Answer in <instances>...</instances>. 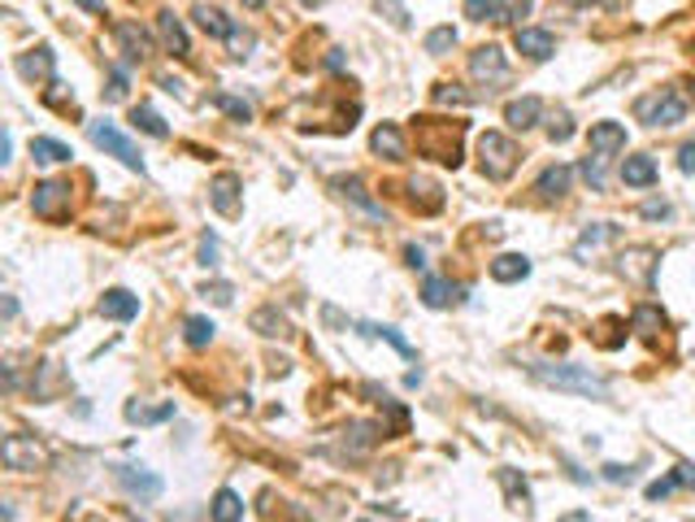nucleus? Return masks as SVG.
<instances>
[{"instance_id": "14", "label": "nucleus", "mask_w": 695, "mask_h": 522, "mask_svg": "<svg viewBox=\"0 0 695 522\" xmlns=\"http://www.w3.org/2000/svg\"><path fill=\"white\" fill-rule=\"evenodd\" d=\"M370 149L378 152V157H387V161H405V157H409L405 131H400L396 122H383V127H374V136H370Z\"/></svg>"}, {"instance_id": "7", "label": "nucleus", "mask_w": 695, "mask_h": 522, "mask_svg": "<svg viewBox=\"0 0 695 522\" xmlns=\"http://www.w3.org/2000/svg\"><path fill=\"white\" fill-rule=\"evenodd\" d=\"M535 0H466L470 22H522Z\"/></svg>"}, {"instance_id": "26", "label": "nucleus", "mask_w": 695, "mask_h": 522, "mask_svg": "<svg viewBox=\"0 0 695 522\" xmlns=\"http://www.w3.org/2000/svg\"><path fill=\"white\" fill-rule=\"evenodd\" d=\"M209 514H213V522H244V501H239V492H231V488H222V492L213 497V505H209Z\"/></svg>"}, {"instance_id": "43", "label": "nucleus", "mask_w": 695, "mask_h": 522, "mask_svg": "<svg viewBox=\"0 0 695 522\" xmlns=\"http://www.w3.org/2000/svg\"><path fill=\"white\" fill-rule=\"evenodd\" d=\"M205 297H213V305H231V300H235V288H231V284H205Z\"/></svg>"}, {"instance_id": "11", "label": "nucleus", "mask_w": 695, "mask_h": 522, "mask_svg": "<svg viewBox=\"0 0 695 522\" xmlns=\"http://www.w3.org/2000/svg\"><path fill=\"white\" fill-rule=\"evenodd\" d=\"M114 479L139 501H157L161 497V479L152 470H143V466H114Z\"/></svg>"}, {"instance_id": "37", "label": "nucleus", "mask_w": 695, "mask_h": 522, "mask_svg": "<svg viewBox=\"0 0 695 522\" xmlns=\"http://www.w3.org/2000/svg\"><path fill=\"white\" fill-rule=\"evenodd\" d=\"M457 44V31L452 26H435L430 35H426V53H448Z\"/></svg>"}, {"instance_id": "19", "label": "nucleus", "mask_w": 695, "mask_h": 522, "mask_svg": "<svg viewBox=\"0 0 695 522\" xmlns=\"http://www.w3.org/2000/svg\"><path fill=\"white\" fill-rule=\"evenodd\" d=\"M157 31H161V40H165V49H170L174 57H188V53H192L188 31H183V22H179L170 9H161V13H157Z\"/></svg>"}, {"instance_id": "48", "label": "nucleus", "mask_w": 695, "mask_h": 522, "mask_svg": "<svg viewBox=\"0 0 695 522\" xmlns=\"http://www.w3.org/2000/svg\"><path fill=\"white\" fill-rule=\"evenodd\" d=\"M674 479H678V488H695V466H687V461H683V466L674 470Z\"/></svg>"}, {"instance_id": "41", "label": "nucleus", "mask_w": 695, "mask_h": 522, "mask_svg": "<svg viewBox=\"0 0 695 522\" xmlns=\"http://www.w3.org/2000/svg\"><path fill=\"white\" fill-rule=\"evenodd\" d=\"M548 136H553V145H565V140L574 136V122H569V114H556L553 122H548Z\"/></svg>"}, {"instance_id": "32", "label": "nucleus", "mask_w": 695, "mask_h": 522, "mask_svg": "<svg viewBox=\"0 0 695 522\" xmlns=\"http://www.w3.org/2000/svg\"><path fill=\"white\" fill-rule=\"evenodd\" d=\"M661 327H665V313H661V309H652V305H639V309H634V331H639V335H656Z\"/></svg>"}, {"instance_id": "16", "label": "nucleus", "mask_w": 695, "mask_h": 522, "mask_svg": "<svg viewBox=\"0 0 695 522\" xmlns=\"http://www.w3.org/2000/svg\"><path fill=\"white\" fill-rule=\"evenodd\" d=\"M192 18H196V26L209 31L213 40H235V31H239V26H235V22H231L217 4H196V9H192Z\"/></svg>"}, {"instance_id": "13", "label": "nucleus", "mask_w": 695, "mask_h": 522, "mask_svg": "<svg viewBox=\"0 0 695 522\" xmlns=\"http://www.w3.org/2000/svg\"><path fill=\"white\" fill-rule=\"evenodd\" d=\"M539 118H544V100L539 96H522V100L504 105V122L513 131H531V127H539Z\"/></svg>"}, {"instance_id": "17", "label": "nucleus", "mask_w": 695, "mask_h": 522, "mask_svg": "<svg viewBox=\"0 0 695 522\" xmlns=\"http://www.w3.org/2000/svg\"><path fill=\"white\" fill-rule=\"evenodd\" d=\"M569 188H574V166H548V170L535 179V192H539L544 201H560Z\"/></svg>"}, {"instance_id": "50", "label": "nucleus", "mask_w": 695, "mask_h": 522, "mask_svg": "<svg viewBox=\"0 0 695 522\" xmlns=\"http://www.w3.org/2000/svg\"><path fill=\"white\" fill-rule=\"evenodd\" d=\"M201 257H205V266H213V262H217V244H213L209 235H205V244H201Z\"/></svg>"}, {"instance_id": "6", "label": "nucleus", "mask_w": 695, "mask_h": 522, "mask_svg": "<svg viewBox=\"0 0 695 522\" xmlns=\"http://www.w3.org/2000/svg\"><path fill=\"white\" fill-rule=\"evenodd\" d=\"M87 136H92V145H96V149L114 152L122 166H131V170L143 174V157H139V149L127 140V136H122V131H118V127H114V122H92V127H87Z\"/></svg>"}, {"instance_id": "35", "label": "nucleus", "mask_w": 695, "mask_h": 522, "mask_svg": "<svg viewBox=\"0 0 695 522\" xmlns=\"http://www.w3.org/2000/svg\"><path fill=\"white\" fill-rule=\"evenodd\" d=\"M361 331H365V335H378V340H387V344H396V353H405V358H414V349H409V340H400V335H396V327H374V322H361Z\"/></svg>"}, {"instance_id": "33", "label": "nucleus", "mask_w": 695, "mask_h": 522, "mask_svg": "<svg viewBox=\"0 0 695 522\" xmlns=\"http://www.w3.org/2000/svg\"><path fill=\"white\" fill-rule=\"evenodd\" d=\"M18 71H22V75L26 78H49L53 75V53H49V49H35V57H22V62H18Z\"/></svg>"}, {"instance_id": "25", "label": "nucleus", "mask_w": 695, "mask_h": 522, "mask_svg": "<svg viewBox=\"0 0 695 522\" xmlns=\"http://www.w3.org/2000/svg\"><path fill=\"white\" fill-rule=\"evenodd\" d=\"M253 331H257V335H266V340H282V335H291L287 318L278 313L275 305H266V309H257V313H253Z\"/></svg>"}, {"instance_id": "42", "label": "nucleus", "mask_w": 695, "mask_h": 522, "mask_svg": "<svg viewBox=\"0 0 695 522\" xmlns=\"http://www.w3.org/2000/svg\"><path fill=\"white\" fill-rule=\"evenodd\" d=\"M678 488V479L670 475V479H656V483H648V501H661V497H670Z\"/></svg>"}, {"instance_id": "30", "label": "nucleus", "mask_w": 695, "mask_h": 522, "mask_svg": "<svg viewBox=\"0 0 695 522\" xmlns=\"http://www.w3.org/2000/svg\"><path fill=\"white\" fill-rule=\"evenodd\" d=\"M500 488L509 492V501H513V510H531V488L517 479V470H500Z\"/></svg>"}, {"instance_id": "18", "label": "nucleus", "mask_w": 695, "mask_h": 522, "mask_svg": "<svg viewBox=\"0 0 695 522\" xmlns=\"http://www.w3.org/2000/svg\"><path fill=\"white\" fill-rule=\"evenodd\" d=\"M100 313L114 318V322H131V318H139V297H131L127 288H109L100 297Z\"/></svg>"}, {"instance_id": "27", "label": "nucleus", "mask_w": 695, "mask_h": 522, "mask_svg": "<svg viewBox=\"0 0 695 522\" xmlns=\"http://www.w3.org/2000/svg\"><path fill=\"white\" fill-rule=\"evenodd\" d=\"M31 157H35V161H44V166H62V161H70L74 152H70V145H62V140L35 136V140H31Z\"/></svg>"}, {"instance_id": "40", "label": "nucleus", "mask_w": 695, "mask_h": 522, "mask_svg": "<svg viewBox=\"0 0 695 522\" xmlns=\"http://www.w3.org/2000/svg\"><path fill=\"white\" fill-rule=\"evenodd\" d=\"M435 100H439V105H470V96L457 92V83H439V87H435Z\"/></svg>"}, {"instance_id": "51", "label": "nucleus", "mask_w": 695, "mask_h": 522, "mask_svg": "<svg viewBox=\"0 0 695 522\" xmlns=\"http://www.w3.org/2000/svg\"><path fill=\"white\" fill-rule=\"evenodd\" d=\"M78 9H87V13H105V0H74Z\"/></svg>"}, {"instance_id": "29", "label": "nucleus", "mask_w": 695, "mask_h": 522, "mask_svg": "<svg viewBox=\"0 0 695 522\" xmlns=\"http://www.w3.org/2000/svg\"><path fill=\"white\" fill-rule=\"evenodd\" d=\"M213 331H217V327H213L209 318H201V313H192V318L183 322V340H188L192 349H205V344H213Z\"/></svg>"}, {"instance_id": "45", "label": "nucleus", "mask_w": 695, "mask_h": 522, "mask_svg": "<svg viewBox=\"0 0 695 522\" xmlns=\"http://www.w3.org/2000/svg\"><path fill=\"white\" fill-rule=\"evenodd\" d=\"M605 479H613V483H630V479H634V470H630V466H605Z\"/></svg>"}, {"instance_id": "44", "label": "nucleus", "mask_w": 695, "mask_h": 522, "mask_svg": "<svg viewBox=\"0 0 695 522\" xmlns=\"http://www.w3.org/2000/svg\"><path fill=\"white\" fill-rule=\"evenodd\" d=\"M105 96H109V100H122V96H127V75H122V71H114V75H109Z\"/></svg>"}, {"instance_id": "39", "label": "nucleus", "mask_w": 695, "mask_h": 522, "mask_svg": "<svg viewBox=\"0 0 695 522\" xmlns=\"http://www.w3.org/2000/svg\"><path fill=\"white\" fill-rule=\"evenodd\" d=\"M340 188H344V196H352V201H356L361 210H370V214H378V219H383V210H378V205H374V201L365 196V188H361V179H344Z\"/></svg>"}, {"instance_id": "2", "label": "nucleus", "mask_w": 695, "mask_h": 522, "mask_svg": "<svg viewBox=\"0 0 695 522\" xmlns=\"http://www.w3.org/2000/svg\"><path fill=\"white\" fill-rule=\"evenodd\" d=\"M517 161H522V149H517L504 131H483V136H479V166H483V174L491 183L513 179Z\"/></svg>"}, {"instance_id": "34", "label": "nucleus", "mask_w": 695, "mask_h": 522, "mask_svg": "<svg viewBox=\"0 0 695 522\" xmlns=\"http://www.w3.org/2000/svg\"><path fill=\"white\" fill-rule=\"evenodd\" d=\"M613 235H618V226L613 223H596V231H582V239L574 244V253H578V257H587V248H600V244H605V239H613Z\"/></svg>"}, {"instance_id": "15", "label": "nucleus", "mask_w": 695, "mask_h": 522, "mask_svg": "<svg viewBox=\"0 0 695 522\" xmlns=\"http://www.w3.org/2000/svg\"><path fill=\"white\" fill-rule=\"evenodd\" d=\"M618 270H622L626 279H634V284H652V270H656V253L652 248H626L622 257H618Z\"/></svg>"}, {"instance_id": "12", "label": "nucleus", "mask_w": 695, "mask_h": 522, "mask_svg": "<svg viewBox=\"0 0 695 522\" xmlns=\"http://www.w3.org/2000/svg\"><path fill=\"white\" fill-rule=\"evenodd\" d=\"M513 49L526 53L531 62H548V57L556 53V40H553V31H544V26H517Z\"/></svg>"}, {"instance_id": "38", "label": "nucleus", "mask_w": 695, "mask_h": 522, "mask_svg": "<svg viewBox=\"0 0 695 522\" xmlns=\"http://www.w3.org/2000/svg\"><path fill=\"white\" fill-rule=\"evenodd\" d=\"M213 105H217V109H226V114H231V118H239V122H248V118H253V109H248L244 100L226 96V92H217V96H213Z\"/></svg>"}, {"instance_id": "4", "label": "nucleus", "mask_w": 695, "mask_h": 522, "mask_svg": "<svg viewBox=\"0 0 695 522\" xmlns=\"http://www.w3.org/2000/svg\"><path fill=\"white\" fill-rule=\"evenodd\" d=\"M634 114H639V122H648V127H678V122L687 118V100H683L674 87H661V92L643 96V100L634 105Z\"/></svg>"}, {"instance_id": "10", "label": "nucleus", "mask_w": 695, "mask_h": 522, "mask_svg": "<svg viewBox=\"0 0 695 522\" xmlns=\"http://www.w3.org/2000/svg\"><path fill=\"white\" fill-rule=\"evenodd\" d=\"M114 40H118V49L127 53L131 66H143V62L152 57V35H148L143 26H136V22H118V26H114Z\"/></svg>"}, {"instance_id": "47", "label": "nucleus", "mask_w": 695, "mask_h": 522, "mask_svg": "<svg viewBox=\"0 0 695 522\" xmlns=\"http://www.w3.org/2000/svg\"><path fill=\"white\" fill-rule=\"evenodd\" d=\"M643 219H670V205H665V201H648V205H643Z\"/></svg>"}, {"instance_id": "28", "label": "nucleus", "mask_w": 695, "mask_h": 522, "mask_svg": "<svg viewBox=\"0 0 695 522\" xmlns=\"http://www.w3.org/2000/svg\"><path fill=\"white\" fill-rule=\"evenodd\" d=\"M165 418H174V401H165V405H127V423H136V427H152V423H165Z\"/></svg>"}, {"instance_id": "23", "label": "nucleus", "mask_w": 695, "mask_h": 522, "mask_svg": "<svg viewBox=\"0 0 695 522\" xmlns=\"http://www.w3.org/2000/svg\"><path fill=\"white\" fill-rule=\"evenodd\" d=\"M421 300L430 305V309H443V305H457V300H466V288H457V284H448V279H426L421 284Z\"/></svg>"}, {"instance_id": "52", "label": "nucleus", "mask_w": 695, "mask_h": 522, "mask_svg": "<svg viewBox=\"0 0 695 522\" xmlns=\"http://www.w3.org/2000/svg\"><path fill=\"white\" fill-rule=\"evenodd\" d=\"M560 522H591V514H569V519H560Z\"/></svg>"}, {"instance_id": "1", "label": "nucleus", "mask_w": 695, "mask_h": 522, "mask_svg": "<svg viewBox=\"0 0 695 522\" xmlns=\"http://www.w3.org/2000/svg\"><path fill=\"white\" fill-rule=\"evenodd\" d=\"M531 371L539 374L544 383L560 387V392H582V396H596V401L609 396V383H605L600 374H591L587 366H569V362H535Z\"/></svg>"}, {"instance_id": "54", "label": "nucleus", "mask_w": 695, "mask_h": 522, "mask_svg": "<svg viewBox=\"0 0 695 522\" xmlns=\"http://www.w3.org/2000/svg\"><path fill=\"white\" fill-rule=\"evenodd\" d=\"M361 522H370V519H361Z\"/></svg>"}, {"instance_id": "46", "label": "nucleus", "mask_w": 695, "mask_h": 522, "mask_svg": "<svg viewBox=\"0 0 695 522\" xmlns=\"http://www.w3.org/2000/svg\"><path fill=\"white\" fill-rule=\"evenodd\" d=\"M678 170H683V174H695V145H683V152H678Z\"/></svg>"}, {"instance_id": "5", "label": "nucleus", "mask_w": 695, "mask_h": 522, "mask_svg": "<svg viewBox=\"0 0 695 522\" xmlns=\"http://www.w3.org/2000/svg\"><path fill=\"white\" fill-rule=\"evenodd\" d=\"M448 136H452V140H439V136H435V118H421V127H417V149L457 170V166H461V127H448Z\"/></svg>"}, {"instance_id": "20", "label": "nucleus", "mask_w": 695, "mask_h": 522, "mask_svg": "<svg viewBox=\"0 0 695 522\" xmlns=\"http://www.w3.org/2000/svg\"><path fill=\"white\" fill-rule=\"evenodd\" d=\"M526 275H531V257H522V253H500L491 262V279L495 284H522Z\"/></svg>"}, {"instance_id": "9", "label": "nucleus", "mask_w": 695, "mask_h": 522, "mask_svg": "<svg viewBox=\"0 0 695 522\" xmlns=\"http://www.w3.org/2000/svg\"><path fill=\"white\" fill-rule=\"evenodd\" d=\"M470 75L479 78V83H487V87L504 83V78H509V57H504V49H500V44L474 49V53H470Z\"/></svg>"}, {"instance_id": "24", "label": "nucleus", "mask_w": 695, "mask_h": 522, "mask_svg": "<svg viewBox=\"0 0 695 522\" xmlns=\"http://www.w3.org/2000/svg\"><path fill=\"white\" fill-rule=\"evenodd\" d=\"M209 192H213V210L217 214H235L239 210V179L235 174H217Z\"/></svg>"}, {"instance_id": "53", "label": "nucleus", "mask_w": 695, "mask_h": 522, "mask_svg": "<svg viewBox=\"0 0 695 522\" xmlns=\"http://www.w3.org/2000/svg\"><path fill=\"white\" fill-rule=\"evenodd\" d=\"M569 4H578V9H587V4H596V0H569Z\"/></svg>"}, {"instance_id": "31", "label": "nucleus", "mask_w": 695, "mask_h": 522, "mask_svg": "<svg viewBox=\"0 0 695 522\" xmlns=\"http://www.w3.org/2000/svg\"><path fill=\"white\" fill-rule=\"evenodd\" d=\"M131 122H136L139 131L157 136V140H165V136H170V127L161 122V114H157V109H148V105H136V109H131Z\"/></svg>"}, {"instance_id": "22", "label": "nucleus", "mask_w": 695, "mask_h": 522, "mask_svg": "<svg viewBox=\"0 0 695 522\" xmlns=\"http://www.w3.org/2000/svg\"><path fill=\"white\" fill-rule=\"evenodd\" d=\"M626 149V127L622 122H596L591 127V152H605V157H613V152Z\"/></svg>"}, {"instance_id": "49", "label": "nucleus", "mask_w": 695, "mask_h": 522, "mask_svg": "<svg viewBox=\"0 0 695 522\" xmlns=\"http://www.w3.org/2000/svg\"><path fill=\"white\" fill-rule=\"evenodd\" d=\"M405 257H409V266H414V270H421V266H426V253H421L417 244H409V248H405Z\"/></svg>"}, {"instance_id": "36", "label": "nucleus", "mask_w": 695, "mask_h": 522, "mask_svg": "<svg viewBox=\"0 0 695 522\" xmlns=\"http://www.w3.org/2000/svg\"><path fill=\"white\" fill-rule=\"evenodd\" d=\"M605 161H609V157H605V152H591V157H587V161H582V179H587V183H591V188H596V192H600V188H605Z\"/></svg>"}, {"instance_id": "21", "label": "nucleus", "mask_w": 695, "mask_h": 522, "mask_svg": "<svg viewBox=\"0 0 695 522\" xmlns=\"http://www.w3.org/2000/svg\"><path fill=\"white\" fill-rule=\"evenodd\" d=\"M622 183L626 188H652L656 183V161L648 152H634L622 161Z\"/></svg>"}, {"instance_id": "8", "label": "nucleus", "mask_w": 695, "mask_h": 522, "mask_svg": "<svg viewBox=\"0 0 695 522\" xmlns=\"http://www.w3.org/2000/svg\"><path fill=\"white\" fill-rule=\"evenodd\" d=\"M31 210H35V219L62 223V219L70 214V183H62V179H44V183L35 188V196H31Z\"/></svg>"}, {"instance_id": "3", "label": "nucleus", "mask_w": 695, "mask_h": 522, "mask_svg": "<svg viewBox=\"0 0 695 522\" xmlns=\"http://www.w3.org/2000/svg\"><path fill=\"white\" fill-rule=\"evenodd\" d=\"M0 461H4V470L31 475V470H44V466L53 461V452L40 445L35 436H26V432H13V436H4V445H0Z\"/></svg>"}]
</instances>
